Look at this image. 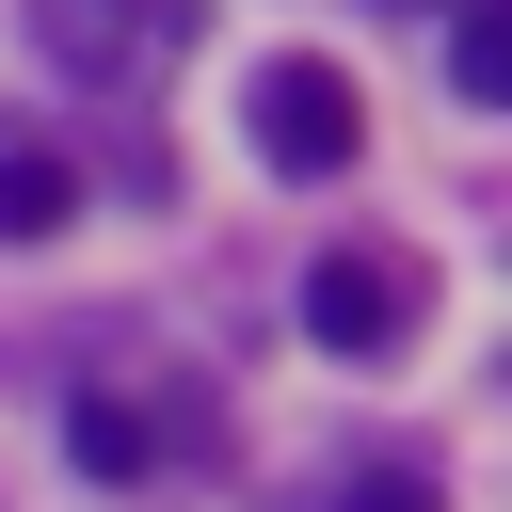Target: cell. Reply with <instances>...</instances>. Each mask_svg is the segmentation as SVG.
<instances>
[{"instance_id":"cell-1","label":"cell","mask_w":512,"mask_h":512,"mask_svg":"<svg viewBox=\"0 0 512 512\" xmlns=\"http://www.w3.org/2000/svg\"><path fill=\"white\" fill-rule=\"evenodd\" d=\"M352 144H368V96H352V64H320V48H272V64H256V160H272V176H352Z\"/></svg>"},{"instance_id":"cell-2","label":"cell","mask_w":512,"mask_h":512,"mask_svg":"<svg viewBox=\"0 0 512 512\" xmlns=\"http://www.w3.org/2000/svg\"><path fill=\"white\" fill-rule=\"evenodd\" d=\"M416 320H432V272H416L400 240H336V256L304 272V336H320V352H400Z\"/></svg>"},{"instance_id":"cell-3","label":"cell","mask_w":512,"mask_h":512,"mask_svg":"<svg viewBox=\"0 0 512 512\" xmlns=\"http://www.w3.org/2000/svg\"><path fill=\"white\" fill-rule=\"evenodd\" d=\"M32 32H48L64 80H128V48L176 32V0H32Z\"/></svg>"},{"instance_id":"cell-4","label":"cell","mask_w":512,"mask_h":512,"mask_svg":"<svg viewBox=\"0 0 512 512\" xmlns=\"http://www.w3.org/2000/svg\"><path fill=\"white\" fill-rule=\"evenodd\" d=\"M64 448H80V480H144V464H160V416L112 400V384H80V400H64Z\"/></svg>"},{"instance_id":"cell-5","label":"cell","mask_w":512,"mask_h":512,"mask_svg":"<svg viewBox=\"0 0 512 512\" xmlns=\"http://www.w3.org/2000/svg\"><path fill=\"white\" fill-rule=\"evenodd\" d=\"M432 16H448V96L512 112V0H432Z\"/></svg>"},{"instance_id":"cell-6","label":"cell","mask_w":512,"mask_h":512,"mask_svg":"<svg viewBox=\"0 0 512 512\" xmlns=\"http://www.w3.org/2000/svg\"><path fill=\"white\" fill-rule=\"evenodd\" d=\"M64 208H80V160L64 144H0V240H64Z\"/></svg>"},{"instance_id":"cell-7","label":"cell","mask_w":512,"mask_h":512,"mask_svg":"<svg viewBox=\"0 0 512 512\" xmlns=\"http://www.w3.org/2000/svg\"><path fill=\"white\" fill-rule=\"evenodd\" d=\"M336 512H448V496H432V464H368V480H336Z\"/></svg>"},{"instance_id":"cell-8","label":"cell","mask_w":512,"mask_h":512,"mask_svg":"<svg viewBox=\"0 0 512 512\" xmlns=\"http://www.w3.org/2000/svg\"><path fill=\"white\" fill-rule=\"evenodd\" d=\"M384 16H432V0H384Z\"/></svg>"}]
</instances>
